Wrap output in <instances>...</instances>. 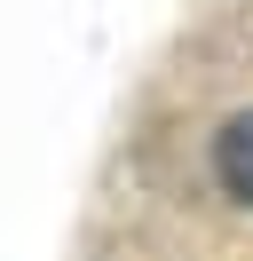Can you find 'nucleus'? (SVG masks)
Instances as JSON below:
<instances>
[{
    "label": "nucleus",
    "mask_w": 253,
    "mask_h": 261,
    "mask_svg": "<svg viewBox=\"0 0 253 261\" xmlns=\"http://www.w3.org/2000/svg\"><path fill=\"white\" fill-rule=\"evenodd\" d=\"M214 174L237 206H253V111H237L230 127L214 135Z\"/></svg>",
    "instance_id": "obj_1"
}]
</instances>
